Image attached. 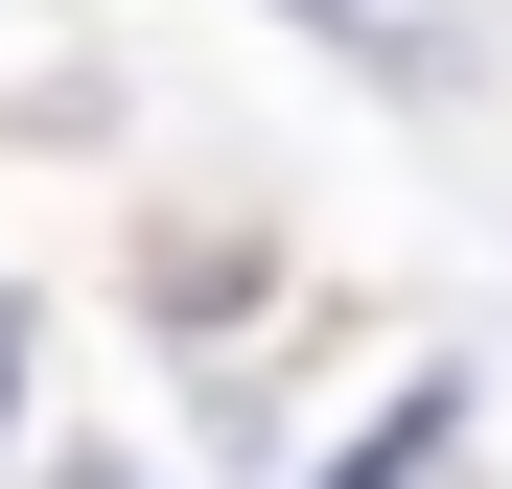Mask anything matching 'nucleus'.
Masks as SVG:
<instances>
[{
  "mask_svg": "<svg viewBox=\"0 0 512 489\" xmlns=\"http://www.w3.org/2000/svg\"><path fill=\"white\" fill-rule=\"evenodd\" d=\"M419 466H443V396H396V420H373L350 466H326V489H419Z\"/></svg>",
  "mask_w": 512,
  "mask_h": 489,
  "instance_id": "obj_1",
  "label": "nucleus"
},
{
  "mask_svg": "<svg viewBox=\"0 0 512 489\" xmlns=\"http://www.w3.org/2000/svg\"><path fill=\"white\" fill-rule=\"evenodd\" d=\"M24 373H47V326H24V303H0V420H24Z\"/></svg>",
  "mask_w": 512,
  "mask_h": 489,
  "instance_id": "obj_2",
  "label": "nucleus"
},
{
  "mask_svg": "<svg viewBox=\"0 0 512 489\" xmlns=\"http://www.w3.org/2000/svg\"><path fill=\"white\" fill-rule=\"evenodd\" d=\"M70 489H117V466H70Z\"/></svg>",
  "mask_w": 512,
  "mask_h": 489,
  "instance_id": "obj_3",
  "label": "nucleus"
}]
</instances>
